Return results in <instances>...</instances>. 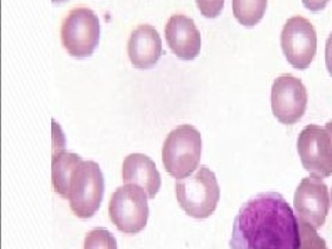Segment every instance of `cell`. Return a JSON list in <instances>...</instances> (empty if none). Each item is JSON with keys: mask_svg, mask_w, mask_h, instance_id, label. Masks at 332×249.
Masks as SVG:
<instances>
[{"mask_svg": "<svg viewBox=\"0 0 332 249\" xmlns=\"http://www.w3.org/2000/svg\"><path fill=\"white\" fill-rule=\"evenodd\" d=\"M299 220L281 194L260 192L241 206L230 249H298Z\"/></svg>", "mask_w": 332, "mask_h": 249, "instance_id": "1", "label": "cell"}, {"mask_svg": "<svg viewBox=\"0 0 332 249\" xmlns=\"http://www.w3.org/2000/svg\"><path fill=\"white\" fill-rule=\"evenodd\" d=\"M202 138L199 130L191 125L173 129L162 147V162L173 179L181 180L191 176L199 166Z\"/></svg>", "mask_w": 332, "mask_h": 249, "instance_id": "2", "label": "cell"}, {"mask_svg": "<svg viewBox=\"0 0 332 249\" xmlns=\"http://www.w3.org/2000/svg\"><path fill=\"white\" fill-rule=\"evenodd\" d=\"M175 194L179 205L188 216L206 219L217 208L220 187L215 173L208 166H199L194 174L176 180Z\"/></svg>", "mask_w": 332, "mask_h": 249, "instance_id": "3", "label": "cell"}, {"mask_svg": "<svg viewBox=\"0 0 332 249\" xmlns=\"http://www.w3.org/2000/svg\"><path fill=\"white\" fill-rule=\"evenodd\" d=\"M104 174L98 163L80 161L71 172L67 199L72 212L80 219L93 217L104 198Z\"/></svg>", "mask_w": 332, "mask_h": 249, "instance_id": "4", "label": "cell"}, {"mask_svg": "<svg viewBox=\"0 0 332 249\" xmlns=\"http://www.w3.org/2000/svg\"><path fill=\"white\" fill-rule=\"evenodd\" d=\"M101 36L100 19L89 7H75L64 18L61 25V42L69 56L86 58L98 46Z\"/></svg>", "mask_w": 332, "mask_h": 249, "instance_id": "5", "label": "cell"}, {"mask_svg": "<svg viewBox=\"0 0 332 249\" xmlns=\"http://www.w3.org/2000/svg\"><path fill=\"white\" fill-rule=\"evenodd\" d=\"M147 198L145 190L137 184H125L114 191L108 213L120 232L135 235L144 230L150 215Z\"/></svg>", "mask_w": 332, "mask_h": 249, "instance_id": "6", "label": "cell"}, {"mask_svg": "<svg viewBox=\"0 0 332 249\" xmlns=\"http://www.w3.org/2000/svg\"><path fill=\"white\" fill-rule=\"evenodd\" d=\"M281 49L293 68H309L317 53V32L313 24L302 16L288 18L282 28Z\"/></svg>", "mask_w": 332, "mask_h": 249, "instance_id": "7", "label": "cell"}, {"mask_svg": "<svg viewBox=\"0 0 332 249\" xmlns=\"http://www.w3.org/2000/svg\"><path fill=\"white\" fill-rule=\"evenodd\" d=\"M298 153L303 168L312 176L332 174V138L325 128L307 125L298 137Z\"/></svg>", "mask_w": 332, "mask_h": 249, "instance_id": "8", "label": "cell"}, {"mask_svg": "<svg viewBox=\"0 0 332 249\" xmlns=\"http://www.w3.org/2000/svg\"><path fill=\"white\" fill-rule=\"evenodd\" d=\"M307 107V92L298 77L285 74L278 77L272 86V110L274 116L284 125H295L302 119Z\"/></svg>", "mask_w": 332, "mask_h": 249, "instance_id": "9", "label": "cell"}, {"mask_svg": "<svg viewBox=\"0 0 332 249\" xmlns=\"http://www.w3.org/2000/svg\"><path fill=\"white\" fill-rule=\"evenodd\" d=\"M328 187L320 177L310 176L300 181L293 198L295 213L298 220L318 230L325 223L330 208Z\"/></svg>", "mask_w": 332, "mask_h": 249, "instance_id": "10", "label": "cell"}, {"mask_svg": "<svg viewBox=\"0 0 332 249\" xmlns=\"http://www.w3.org/2000/svg\"><path fill=\"white\" fill-rule=\"evenodd\" d=\"M165 38L172 53L180 60H194L201 52V34L193 18L184 14H173L168 19Z\"/></svg>", "mask_w": 332, "mask_h": 249, "instance_id": "11", "label": "cell"}, {"mask_svg": "<svg viewBox=\"0 0 332 249\" xmlns=\"http://www.w3.org/2000/svg\"><path fill=\"white\" fill-rule=\"evenodd\" d=\"M128 56L133 67L138 69L153 68L162 56L159 32L147 24L137 26L129 38Z\"/></svg>", "mask_w": 332, "mask_h": 249, "instance_id": "12", "label": "cell"}, {"mask_svg": "<svg viewBox=\"0 0 332 249\" xmlns=\"http://www.w3.org/2000/svg\"><path fill=\"white\" fill-rule=\"evenodd\" d=\"M125 184H137L143 187L148 198H155L161 189V174L151 158L144 154H130L122 166Z\"/></svg>", "mask_w": 332, "mask_h": 249, "instance_id": "13", "label": "cell"}, {"mask_svg": "<svg viewBox=\"0 0 332 249\" xmlns=\"http://www.w3.org/2000/svg\"><path fill=\"white\" fill-rule=\"evenodd\" d=\"M231 9L241 25L252 28L262 21L267 0H231Z\"/></svg>", "mask_w": 332, "mask_h": 249, "instance_id": "14", "label": "cell"}, {"mask_svg": "<svg viewBox=\"0 0 332 249\" xmlns=\"http://www.w3.org/2000/svg\"><path fill=\"white\" fill-rule=\"evenodd\" d=\"M83 249H118L117 240L107 229L96 227L87 232Z\"/></svg>", "mask_w": 332, "mask_h": 249, "instance_id": "15", "label": "cell"}, {"mask_svg": "<svg viewBox=\"0 0 332 249\" xmlns=\"http://www.w3.org/2000/svg\"><path fill=\"white\" fill-rule=\"evenodd\" d=\"M299 231H300V245L298 249H328L324 238H321L315 229L312 226L299 220Z\"/></svg>", "mask_w": 332, "mask_h": 249, "instance_id": "16", "label": "cell"}, {"mask_svg": "<svg viewBox=\"0 0 332 249\" xmlns=\"http://www.w3.org/2000/svg\"><path fill=\"white\" fill-rule=\"evenodd\" d=\"M196 7L206 18H216L221 14L224 0H195Z\"/></svg>", "mask_w": 332, "mask_h": 249, "instance_id": "17", "label": "cell"}, {"mask_svg": "<svg viewBox=\"0 0 332 249\" xmlns=\"http://www.w3.org/2000/svg\"><path fill=\"white\" fill-rule=\"evenodd\" d=\"M325 67H327L330 77H332V32L330 34L327 43H325Z\"/></svg>", "mask_w": 332, "mask_h": 249, "instance_id": "18", "label": "cell"}, {"mask_svg": "<svg viewBox=\"0 0 332 249\" xmlns=\"http://www.w3.org/2000/svg\"><path fill=\"white\" fill-rule=\"evenodd\" d=\"M328 1L330 0H302L303 6L310 11H321L323 9H325Z\"/></svg>", "mask_w": 332, "mask_h": 249, "instance_id": "19", "label": "cell"}, {"mask_svg": "<svg viewBox=\"0 0 332 249\" xmlns=\"http://www.w3.org/2000/svg\"><path fill=\"white\" fill-rule=\"evenodd\" d=\"M325 130L328 132V134L331 136V138H332V120H330L327 125H325Z\"/></svg>", "mask_w": 332, "mask_h": 249, "instance_id": "20", "label": "cell"}, {"mask_svg": "<svg viewBox=\"0 0 332 249\" xmlns=\"http://www.w3.org/2000/svg\"><path fill=\"white\" fill-rule=\"evenodd\" d=\"M54 4H62V3H65V1H68V0H51Z\"/></svg>", "mask_w": 332, "mask_h": 249, "instance_id": "21", "label": "cell"}, {"mask_svg": "<svg viewBox=\"0 0 332 249\" xmlns=\"http://www.w3.org/2000/svg\"><path fill=\"white\" fill-rule=\"evenodd\" d=\"M330 199H331V205H332V190H331V197H330Z\"/></svg>", "mask_w": 332, "mask_h": 249, "instance_id": "22", "label": "cell"}]
</instances>
